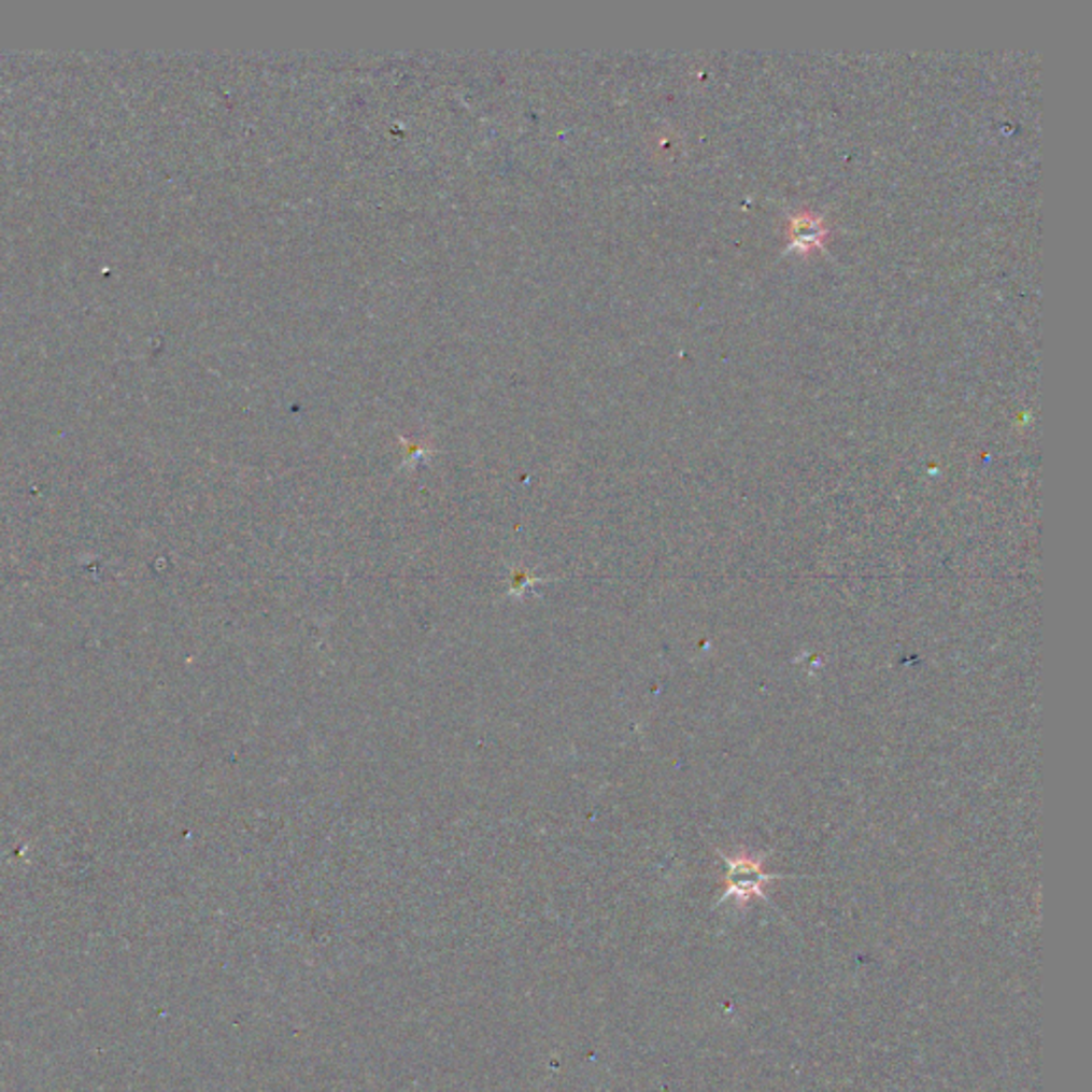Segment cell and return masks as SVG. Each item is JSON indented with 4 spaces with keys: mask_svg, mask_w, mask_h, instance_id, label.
<instances>
[{
    "mask_svg": "<svg viewBox=\"0 0 1092 1092\" xmlns=\"http://www.w3.org/2000/svg\"><path fill=\"white\" fill-rule=\"evenodd\" d=\"M728 862V896L749 898L762 894V883L770 881L772 875L762 870V862L755 857H726Z\"/></svg>",
    "mask_w": 1092,
    "mask_h": 1092,
    "instance_id": "1",
    "label": "cell"
},
{
    "mask_svg": "<svg viewBox=\"0 0 1092 1092\" xmlns=\"http://www.w3.org/2000/svg\"><path fill=\"white\" fill-rule=\"evenodd\" d=\"M826 227L820 218H813L809 214H800L798 218L792 221V227H790V238L792 243L803 247V250H809L811 245H820L822 240L826 238Z\"/></svg>",
    "mask_w": 1092,
    "mask_h": 1092,
    "instance_id": "2",
    "label": "cell"
}]
</instances>
